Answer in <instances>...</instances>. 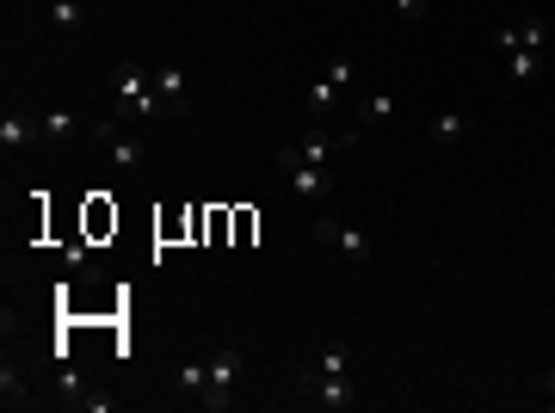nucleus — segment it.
<instances>
[{"instance_id": "1", "label": "nucleus", "mask_w": 555, "mask_h": 413, "mask_svg": "<svg viewBox=\"0 0 555 413\" xmlns=\"http://www.w3.org/2000/svg\"><path fill=\"white\" fill-rule=\"evenodd\" d=\"M148 118H161V87H155V68H142V62H124L118 68V81H111V130H124V124H148Z\"/></svg>"}, {"instance_id": "2", "label": "nucleus", "mask_w": 555, "mask_h": 413, "mask_svg": "<svg viewBox=\"0 0 555 413\" xmlns=\"http://www.w3.org/2000/svg\"><path fill=\"white\" fill-rule=\"evenodd\" d=\"M241 352H216L210 358V383H204V395H198V407H210V413H229L235 407V383H241Z\"/></svg>"}, {"instance_id": "3", "label": "nucleus", "mask_w": 555, "mask_h": 413, "mask_svg": "<svg viewBox=\"0 0 555 413\" xmlns=\"http://www.w3.org/2000/svg\"><path fill=\"white\" fill-rule=\"evenodd\" d=\"M278 173L290 179V192H296V198H333V179H327V167L303 161V148H278Z\"/></svg>"}, {"instance_id": "4", "label": "nucleus", "mask_w": 555, "mask_h": 413, "mask_svg": "<svg viewBox=\"0 0 555 413\" xmlns=\"http://www.w3.org/2000/svg\"><path fill=\"white\" fill-rule=\"evenodd\" d=\"M315 235H321V241H333V247L352 259V266H364V259H370V235H364V229H346L340 216H315Z\"/></svg>"}, {"instance_id": "5", "label": "nucleus", "mask_w": 555, "mask_h": 413, "mask_svg": "<svg viewBox=\"0 0 555 413\" xmlns=\"http://www.w3.org/2000/svg\"><path fill=\"white\" fill-rule=\"evenodd\" d=\"M303 389H309V401H321V407H352L346 370H303Z\"/></svg>"}, {"instance_id": "6", "label": "nucleus", "mask_w": 555, "mask_h": 413, "mask_svg": "<svg viewBox=\"0 0 555 413\" xmlns=\"http://www.w3.org/2000/svg\"><path fill=\"white\" fill-rule=\"evenodd\" d=\"M155 87H161V111H167V118H185V111H192V74H185V68H155Z\"/></svg>"}, {"instance_id": "7", "label": "nucleus", "mask_w": 555, "mask_h": 413, "mask_svg": "<svg viewBox=\"0 0 555 413\" xmlns=\"http://www.w3.org/2000/svg\"><path fill=\"white\" fill-rule=\"evenodd\" d=\"M105 155H111V167H118V173H142L148 142H142L136 130H111V136H105Z\"/></svg>"}, {"instance_id": "8", "label": "nucleus", "mask_w": 555, "mask_h": 413, "mask_svg": "<svg viewBox=\"0 0 555 413\" xmlns=\"http://www.w3.org/2000/svg\"><path fill=\"white\" fill-rule=\"evenodd\" d=\"M333 148H358V130H340V136H333V130H309L303 136V161H315V167H327L333 161Z\"/></svg>"}, {"instance_id": "9", "label": "nucleus", "mask_w": 555, "mask_h": 413, "mask_svg": "<svg viewBox=\"0 0 555 413\" xmlns=\"http://www.w3.org/2000/svg\"><path fill=\"white\" fill-rule=\"evenodd\" d=\"M0 148H44V130H37V118H25V111H7V118H0Z\"/></svg>"}, {"instance_id": "10", "label": "nucleus", "mask_w": 555, "mask_h": 413, "mask_svg": "<svg viewBox=\"0 0 555 413\" xmlns=\"http://www.w3.org/2000/svg\"><path fill=\"white\" fill-rule=\"evenodd\" d=\"M0 401H7V407H31V377L13 364V352H7V364H0Z\"/></svg>"}, {"instance_id": "11", "label": "nucleus", "mask_w": 555, "mask_h": 413, "mask_svg": "<svg viewBox=\"0 0 555 413\" xmlns=\"http://www.w3.org/2000/svg\"><path fill=\"white\" fill-rule=\"evenodd\" d=\"M389 118H395V99H389V93H370V99L358 105V124H389ZM358 124H352V130H358Z\"/></svg>"}, {"instance_id": "12", "label": "nucleus", "mask_w": 555, "mask_h": 413, "mask_svg": "<svg viewBox=\"0 0 555 413\" xmlns=\"http://www.w3.org/2000/svg\"><path fill=\"white\" fill-rule=\"evenodd\" d=\"M173 383H179V395H192V401H198V395H204V383H210V364H198V358H192V364H179V377H173Z\"/></svg>"}, {"instance_id": "13", "label": "nucleus", "mask_w": 555, "mask_h": 413, "mask_svg": "<svg viewBox=\"0 0 555 413\" xmlns=\"http://www.w3.org/2000/svg\"><path fill=\"white\" fill-rule=\"evenodd\" d=\"M506 68H512V81H537L543 50H512V56H506Z\"/></svg>"}, {"instance_id": "14", "label": "nucleus", "mask_w": 555, "mask_h": 413, "mask_svg": "<svg viewBox=\"0 0 555 413\" xmlns=\"http://www.w3.org/2000/svg\"><path fill=\"white\" fill-rule=\"evenodd\" d=\"M37 130H44V142H56V136H74L81 124H74L68 111H44V118H37Z\"/></svg>"}, {"instance_id": "15", "label": "nucleus", "mask_w": 555, "mask_h": 413, "mask_svg": "<svg viewBox=\"0 0 555 413\" xmlns=\"http://www.w3.org/2000/svg\"><path fill=\"white\" fill-rule=\"evenodd\" d=\"M333 99H340V81H333V74H321V81L309 87V111H315V118H321V111H327Z\"/></svg>"}, {"instance_id": "16", "label": "nucleus", "mask_w": 555, "mask_h": 413, "mask_svg": "<svg viewBox=\"0 0 555 413\" xmlns=\"http://www.w3.org/2000/svg\"><path fill=\"white\" fill-rule=\"evenodd\" d=\"M81 13H87V0H50V19L68 31V25H81Z\"/></svg>"}, {"instance_id": "17", "label": "nucleus", "mask_w": 555, "mask_h": 413, "mask_svg": "<svg viewBox=\"0 0 555 413\" xmlns=\"http://www.w3.org/2000/svg\"><path fill=\"white\" fill-rule=\"evenodd\" d=\"M346 364H352V358H346V346H340V340H327V346H321V358H315V370H346Z\"/></svg>"}, {"instance_id": "18", "label": "nucleus", "mask_w": 555, "mask_h": 413, "mask_svg": "<svg viewBox=\"0 0 555 413\" xmlns=\"http://www.w3.org/2000/svg\"><path fill=\"white\" fill-rule=\"evenodd\" d=\"M543 19H525V25H518V44H525V50H543Z\"/></svg>"}, {"instance_id": "19", "label": "nucleus", "mask_w": 555, "mask_h": 413, "mask_svg": "<svg viewBox=\"0 0 555 413\" xmlns=\"http://www.w3.org/2000/svg\"><path fill=\"white\" fill-rule=\"evenodd\" d=\"M438 136H469V118H457V111H444V118H438Z\"/></svg>"}, {"instance_id": "20", "label": "nucleus", "mask_w": 555, "mask_h": 413, "mask_svg": "<svg viewBox=\"0 0 555 413\" xmlns=\"http://www.w3.org/2000/svg\"><path fill=\"white\" fill-rule=\"evenodd\" d=\"M494 44H500L506 56H512V50H525V44H518V25H500V31H494Z\"/></svg>"}, {"instance_id": "21", "label": "nucleus", "mask_w": 555, "mask_h": 413, "mask_svg": "<svg viewBox=\"0 0 555 413\" xmlns=\"http://www.w3.org/2000/svg\"><path fill=\"white\" fill-rule=\"evenodd\" d=\"M389 7H395L401 19H426V0H389Z\"/></svg>"}, {"instance_id": "22", "label": "nucleus", "mask_w": 555, "mask_h": 413, "mask_svg": "<svg viewBox=\"0 0 555 413\" xmlns=\"http://www.w3.org/2000/svg\"><path fill=\"white\" fill-rule=\"evenodd\" d=\"M327 74H333L340 87H352V56H333V68H327Z\"/></svg>"}]
</instances>
